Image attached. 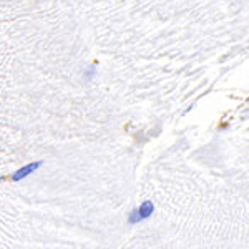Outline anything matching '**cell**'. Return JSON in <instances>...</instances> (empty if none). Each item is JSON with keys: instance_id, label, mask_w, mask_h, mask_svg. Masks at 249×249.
<instances>
[{"instance_id": "obj_1", "label": "cell", "mask_w": 249, "mask_h": 249, "mask_svg": "<svg viewBox=\"0 0 249 249\" xmlns=\"http://www.w3.org/2000/svg\"><path fill=\"white\" fill-rule=\"evenodd\" d=\"M153 211H155V204L151 201H144L138 210H133L130 213L128 221H130L131 224H136V223H140V221H144V219L150 218V216L153 214Z\"/></svg>"}, {"instance_id": "obj_2", "label": "cell", "mask_w": 249, "mask_h": 249, "mask_svg": "<svg viewBox=\"0 0 249 249\" xmlns=\"http://www.w3.org/2000/svg\"><path fill=\"white\" fill-rule=\"evenodd\" d=\"M42 164H43V161H37V163H30V164H27V166L20 168L18 171L14 173V176H12V181H20V179L27 178V176H30L32 173L37 171L38 168L42 166Z\"/></svg>"}]
</instances>
